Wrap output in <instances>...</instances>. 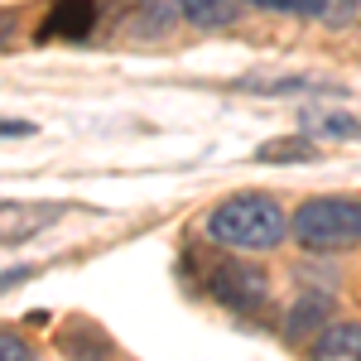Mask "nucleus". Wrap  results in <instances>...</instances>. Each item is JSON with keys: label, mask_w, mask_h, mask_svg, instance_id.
Wrapping results in <instances>:
<instances>
[{"label": "nucleus", "mask_w": 361, "mask_h": 361, "mask_svg": "<svg viewBox=\"0 0 361 361\" xmlns=\"http://www.w3.org/2000/svg\"><path fill=\"white\" fill-rule=\"evenodd\" d=\"M284 231L289 226H284L279 202L260 193H236L202 217V236L212 246H231V250H275L284 241Z\"/></svg>", "instance_id": "obj_1"}, {"label": "nucleus", "mask_w": 361, "mask_h": 361, "mask_svg": "<svg viewBox=\"0 0 361 361\" xmlns=\"http://www.w3.org/2000/svg\"><path fill=\"white\" fill-rule=\"evenodd\" d=\"M294 236L308 250L361 246V197H313L294 212Z\"/></svg>", "instance_id": "obj_2"}, {"label": "nucleus", "mask_w": 361, "mask_h": 361, "mask_svg": "<svg viewBox=\"0 0 361 361\" xmlns=\"http://www.w3.org/2000/svg\"><path fill=\"white\" fill-rule=\"evenodd\" d=\"M207 294L222 308H231V313H255V308H265V299H270V279H265V270H255V265L226 260V265H212L207 270Z\"/></svg>", "instance_id": "obj_3"}, {"label": "nucleus", "mask_w": 361, "mask_h": 361, "mask_svg": "<svg viewBox=\"0 0 361 361\" xmlns=\"http://www.w3.org/2000/svg\"><path fill=\"white\" fill-rule=\"evenodd\" d=\"M97 25V0H54V10L39 25V44H82Z\"/></svg>", "instance_id": "obj_4"}, {"label": "nucleus", "mask_w": 361, "mask_h": 361, "mask_svg": "<svg viewBox=\"0 0 361 361\" xmlns=\"http://www.w3.org/2000/svg\"><path fill=\"white\" fill-rule=\"evenodd\" d=\"M58 217V207H15V202H0V241H29L34 231Z\"/></svg>", "instance_id": "obj_5"}, {"label": "nucleus", "mask_w": 361, "mask_h": 361, "mask_svg": "<svg viewBox=\"0 0 361 361\" xmlns=\"http://www.w3.org/2000/svg\"><path fill=\"white\" fill-rule=\"evenodd\" d=\"M313 361H361V323H333L313 342Z\"/></svg>", "instance_id": "obj_6"}, {"label": "nucleus", "mask_w": 361, "mask_h": 361, "mask_svg": "<svg viewBox=\"0 0 361 361\" xmlns=\"http://www.w3.org/2000/svg\"><path fill=\"white\" fill-rule=\"evenodd\" d=\"M255 159H265V164H299V159H318V145H313L308 135L270 140V145H260V149H255Z\"/></svg>", "instance_id": "obj_7"}, {"label": "nucleus", "mask_w": 361, "mask_h": 361, "mask_svg": "<svg viewBox=\"0 0 361 361\" xmlns=\"http://www.w3.org/2000/svg\"><path fill=\"white\" fill-rule=\"evenodd\" d=\"M236 10V0H178V15L193 20L197 29H222Z\"/></svg>", "instance_id": "obj_8"}, {"label": "nucleus", "mask_w": 361, "mask_h": 361, "mask_svg": "<svg viewBox=\"0 0 361 361\" xmlns=\"http://www.w3.org/2000/svg\"><path fill=\"white\" fill-rule=\"evenodd\" d=\"M304 130L308 135H328V140H347V135H361V121L337 116V111H313L304 116Z\"/></svg>", "instance_id": "obj_9"}, {"label": "nucleus", "mask_w": 361, "mask_h": 361, "mask_svg": "<svg viewBox=\"0 0 361 361\" xmlns=\"http://www.w3.org/2000/svg\"><path fill=\"white\" fill-rule=\"evenodd\" d=\"M323 318H328V299H323V294H318V299H299V304H294V313H289V323H284V333H289V337H304L308 323L318 328Z\"/></svg>", "instance_id": "obj_10"}, {"label": "nucleus", "mask_w": 361, "mask_h": 361, "mask_svg": "<svg viewBox=\"0 0 361 361\" xmlns=\"http://www.w3.org/2000/svg\"><path fill=\"white\" fill-rule=\"evenodd\" d=\"M250 5L275 10V15H304V20H313V15H328L333 0H250Z\"/></svg>", "instance_id": "obj_11"}, {"label": "nucleus", "mask_w": 361, "mask_h": 361, "mask_svg": "<svg viewBox=\"0 0 361 361\" xmlns=\"http://www.w3.org/2000/svg\"><path fill=\"white\" fill-rule=\"evenodd\" d=\"M0 361H39V357H34V347L20 333H5L0 328Z\"/></svg>", "instance_id": "obj_12"}, {"label": "nucleus", "mask_w": 361, "mask_h": 361, "mask_svg": "<svg viewBox=\"0 0 361 361\" xmlns=\"http://www.w3.org/2000/svg\"><path fill=\"white\" fill-rule=\"evenodd\" d=\"M0 135H29V126H20V121H0Z\"/></svg>", "instance_id": "obj_13"}, {"label": "nucleus", "mask_w": 361, "mask_h": 361, "mask_svg": "<svg viewBox=\"0 0 361 361\" xmlns=\"http://www.w3.org/2000/svg\"><path fill=\"white\" fill-rule=\"evenodd\" d=\"M10 44V15H0V49Z\"/></svg>", "instance_id": "obj_14"}, {"label": "nucleus", "mask_w": 361, "mask_h": 361, "mask_svg": "<svg viewBox=\"0 0 361 361\" xmlns=\"http://www.w3.org/2000/svg\"><path fill=\"white\" fill-rule=\"evenodd\" d=\"M342 5H352V10H361V0H342Z\"/></svg>", "instance_id": "obj_15"}]
</instances>
